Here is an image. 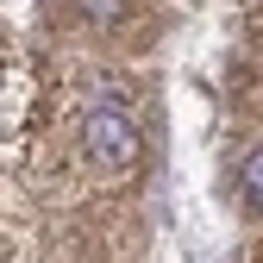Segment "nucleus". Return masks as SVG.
Here are the masks:
<instances>
[{"label": "nucleus", "mask_w": 263, "mask_h": 263, "mask_svg": "<svg viewBox=\"0 0 263 263\" xmlns=\"http://www.w3.org/2000/svg\"><path fill=\"white\" fill-rule=\"evenodd\" d=\"M125 13V0H82V19H94V25H113Z\"/></svg>", "instance_id": "3"}, {"label": "nucleus", "mask_w": 263, "mask_h": 263, "mask_svg": "<svg viewBox=\"0 0 263 263\" xmlns=\"http://www.w3.org/2000/svg\"><path fill=\"white\" fill-rule=\"evenodd\" d=\"M82 151H88V163H101V170H132V163H138L144 138H138V119L125 113V101L101 94V101L82 113Z\"/></svg>", "instance_id": "1"}, {"label": "nucleus", "mask_w": 263, "mask_h": 263, "mask_svg": "<svg viewBox=\"0 0 263 263\" xmlns=\"http://www.w3.org/2000/svg\"><path fill=\"white\" fill-rule=\"evenodd\" d=\"M238 188H245V201H251V207L263 213V144H257V151L245 157V170H238Z\"/></svg>", "instance_id": "2"}]
</instances>
